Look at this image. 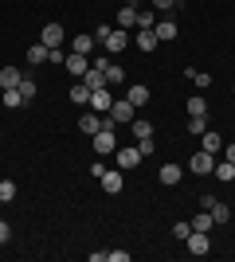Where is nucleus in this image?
<instances>
[{
	"instance_id": "f257e3e1",
	"label": "nucleus",
	"mask_w": 235,
	"mask_h": 262,
	"mask_svg": "<svg viewBox=\"0 0 235 262\" xmlns=\"http://www.w3.org/2000/svg\"><path fill=\"white\" fill-rule=\"evenodd\" d=\"M90 141H94V153H98V157L118 153V137H114V129H98L94 137H90Z\"/></svg>"
},
{
	"instance_id": "f03ea898",
	"label": "nucleus",
	"mask_w": 235,
	"mask_h": 262,
	"mask_svg": "<svg viewBox=\"0 0 235 262\" xmlns=\"http://www.w3.org/2000/svg\"><path fill=\"white\" fill-rule=\"evenodd\" d=\"M63 39H67V32H63L59 24H47L44 32H39V43H44L47 51H55V47H63Z\"/></svg>"
},
{
	"instance_id": "7ed1b4c3",
	"label": "nucleus",
	"mask_w": 235,
	"mask_h": 262,
	"mask_svg": "<svg viewBox=\"0 0 235 262\" xmlns=\"http://www.w3.org/2000/svg\"><path fill=\"white\" fill-rule=\"evenodd\" d=\"M98 184H102V192H110V196H118V192L125 188V180H122V168H106Z\"/></svg>"
},
{
	"instance_id": "20e7f679",
	"label": "nucleus",
	"mask_w": 235,
	"mask_h": 262,
	"mask_svg": "<svg viewBox=\"0 0 235 262\" xmlns=\"http://www.w3.org/2000/svg\"><path fill=\"white\" fill-rule=\"evenodd\" d=\"M110 106H114V94H110V86L90 90V110H94V114H110Z\"/></svg>"
},
{
	"instance_id": "39448f33",
	"label": "nucleus",
	"mask_w": 235,
	"mask_h": 262,
	"mask_svg": "<svg viewBox=\"0 0 235 262\" xmlns=\"http://www.w3.org/2000/svg\"><path fill=\"white\" fill-rule=\"evenodd\" d=\"M137 164H141V153H137V145H125V149H118V168H122V172H134Z\"/></svg>"
},
{
	"instance_id": "423d86ee",
	"label": "nucleus",
	"mask_w": 235,
	"mask_h": 262,
	"mask_svg": "<svg viewBox=\"0 0 235 262\" xmlns=\"http://www.w3.org/2000/svg\"><path fill=\"white\" fill-rule=\"evenodd\" d=\"M134 114H137V106L130 98H114V106H110V118L114 121H134Z\"/></svg>"
},
{
	"instance_id": "0eeeda50",
	"label": "nucleus",
	"mask_w": 235,
	"mask_h": 262,
	"mask_svg": "<svg viewBox=\"0 0 235 262\" xmlns=\"http://www.w3.org/2000/svg\"><path fill=\"white\" fill-rule=\"evenodd\" d=\"M212 168H216V157H212V153H204V149L188 161V172H196V176H208Z\"/></svg>"
},
{
	"instance_id": "6e6552de",
	"label": "nucleus",
	"mask_w": 235,
	"mask_h": 262,
	"mask_svg": "<svg viewBox=\"0 0 235 262\" xmlns=\"http://www.w3.org/2000/svg\"><path fill=\"white\" fill-rule=\"evenodd\" d=\"M184 247H188V254H196V258L208 254V247H212V243H208V231H192L188 239H184Z\"/></svg>"
},
{
	"instance_id": "1a4fd4ad",
	"label": "nucleus",
	"mask_w": 235,
	"mask_h": 262,
	"mask_svg": "<svg viewBox=\"0 0 235 262\" xmlns=\"http://www.w3.org/2000/svg\"><path fill=\"white\" fill-rule=\"evenodd\" d=\"M102 43H106V51H118V55H122L125 47H130V32H125V28H114V32L106 35Z\"/></svg>"
},
{
	"instance_id": "9d476101",
	"label": "nucleus",
	"mask_w": 235,
	"mask_h": 262,
	"mask_svg": "<svg viewBox=\"0 0 235 262\" xmlns=\"http://www.w3.org/2000/svg\"><path fill=\"white\" fill-rule=\"evenodd\" d=\"M63 67H67V71H71L75 78H82V75L90 71V55H78V51H71V55H67V63H63Z\"/></svg>"
},
{
	"instance_id": "9b49d317",
	"label": "nucleus",
	"mask_w": 235,
	"mask_h": 262,
	"mask_svg": "<svg viewBox=\"0 0 235 262\" xmlns=\"http://www.w3.org/2000/svg\"><path fill=\"white\" fill-rule=\"evenodd\" d=\"M78 129L87 133V137H94L98 129H106V125H102V114H94V110H90V114H82V118H78Z\"/></svg>"
},
{
	"instance_id": "f8f14e48",
	"label": "nucleus",
	"mask_w": 235,
	"mask_h": 262,
	"mask_svg": "<svg viewBox=\"0 0 235 262\" xmlns=\"http://www.w3.org/2000/svg\"><path fill=\"white\" fill-rule=\"evenodd\" d=\"M200 149H204V153H224V141H220V133H216V129H204L200 133Z\"/></svg>"
},
{
	"instance_id": "ddd939ff",
	"label": "nucleus",
	"mask_w": 235,
	"mask_h": 262,
	"mask_svg": "<svg viewBox=\"0 0 235 262\" xmlns=\"http://www.w3.org/2000/svg\"><path fill=\"white\" fill-rule=\"evenodd\" d=\"M134 43H137V47H141V51L149 55V51H157V43H161V39H157V32H153V28H141Z\"/></svg>"
},
{
	"instance_id": "4468645a",
	"label": "nucleus",
	"mask_w": 235,
	"mask_h": 262,
	"mask_svg": "<svg viewBox=\"0 0 235 262\" xmlns=\"http://www.w3.org/2000/svg\"><path fill=\"white\" fill-rule=\"evenodd\" d=\"M20 67H4V71H0V90H16L20 86Z\"/></svg>"
},
{
	"instance_id": "2eb2a0df",
	"label": "nucleus",
	"mask_w": 235,
	"mask_h": 262,
	"mask_svg": "<svg viewBox=\"0 0 235 262\" xmlns=\"http://www.w3.org/2000/svg\"><path fill=\"white\" fill-rule=\"evenodd\" d=\"M78 82H87V90H102L106 86V71H98V67H90L87 75L78 78Z\"/></svg>"
},
{
	"instance_id": "dca6fc26",
	"label": "nucleus",
	"mask_w": 235,
	"mask_h": 262,
	"mask_svg": "<svg viewBox=\"0 0 235 262\" xmlns=\"http://www.w3.org/2000/svg\"><path fill=\"white\" fill-rule=\"evenodd\" d=\"M125 98H130V102H134L137 110H141V106H145V102H149V86H141V82H134V86L125 90Z\"/></svg>"
},
{
	"instance_id": "f3484780",
	"label": "nucleus",
	"mask_w": 235,
	"mask_h": 262,
	"mask_svg": "<svg viewBox=\"0 0 235 262\" xmlns=\"http://www.w3.org/2000/svg\"><path fill=\"white\" fill-rule=\"evenodd\" d=\"M212 176H216V180H224V184H231V180H235V164L231 161H216Z\"/></svg>"
},
{
	"instance_id": "a211bd4d",
	"label": "nucleus",
	"mask_w": 235,
	"mask_h": 262,
	"mask_svg": "<svg viewBox=\"0 0 235 262\" xmlns=\"http://www.w3.org/2000/svg\"><path fill=\"white\" fill-rule=\"evenodd\" d=\"M153 32H157V39H161V43H168V39H177V24H173V20H157Z\"/></svg>"
},
{
	"instance_id": "6ab92c4d",
	"label": "nucleus",
	"mask_w": 235,
	"mask_h": 262,
	"mask_svg": "<svg viewBox=\"0 0 235 262\" xmlns=\"http://www.w3.org/2000/svg\"><path fill=\"white\" fill-rule=\"evenodd\" d=\"M157 176H161V184H168V188L180 184V164H161V172H157Z\"/></svg>"
},
{
	"instance_id": "aec40b11",
	"label": "nucleus",
	"mask_w": 235,
	"mask_h": 262,
	"mask_svg": "<svg viewBox=\"0 0 235 262\" xmlns=\"http://www.w3.org/2000/svg\"><path fill=\"white\" fill-rule=\"evenodd\" d=\"M118 28H137V8H134V4H122V12H118Z\"/></svg>"
},
{
	"instance_id": "412c9836",
	"label": "nucleus",
	"mask_w": 235,
	"mask_h": 262,
	"mask_svg": "<svg viewBox=\"0 0 235 262\" xmlns=\"http://www.w3.org/2000/svg\"><path fill=\"white\" fill-rule=\"evenodd\" d=\"M71 102H75V106H90V90H87V82H75V86H71V94H67Z\"/></svg>"
},
{
	"instance_id": "4be33fe9",
	"label": "nucleus",
	"mask_w": 235,
	"mask_h": 262,
	"mask_svg": "<svg viewBox=\"0 0 235 262\" xmlns=\"http://www.w3.org/2000/svg\"><path fill=\"white\" fill-rule=\"evenodd\" d=\"M125 82V71L118 63H106V86H122Z\"/></svg>"
},
{
	"instance_id": "5701e85b",
	"label": "nucleus",
	"mask_w": 235,
	"mask_h": 262,
	"mask_svg": "<svg viewBox=\"0 0 235 262\" xmlns=\"http://www.w3.org/2000/svg\"><path fill=\"white\" fill-rule=\"evenodd\" d=\"M94 43H98L94 35H75V43H71V51H78V55H90V51H94Z\"/></svg>"
},
{
	"instance_id": "b1692460",
	"label": "nucleus",
	"mask_w": 235,
	"mask_h": 262,
	"mask_svg": "<svg viewBox=\"0 0 235 262\" xmlns=\"http://www.w3.org/2000/svg\"><path fill=\"white\" fill-rule=\"evenodd\" d=\"M184 75H188V78H192V82H196L200 90H208V86H212V75H204V71H196V67H184Z\"/></svg>"
},
{
	"instance_id": "393cba45",
	"label": "nucleus",
	"mask_w": 235,
	"mask_h": 262,
	"mask_svg": "<svg viewBox=\"0 0 235 262\" xmlns=\"http://www.w3.org/2000/svg\"><path fill=\"white\" fill-rule=\"evenodd\" d=\"M208 211H212L216 223H227V219H231V208H227V204H220V200H212V208H208Z\"/></svg>"
},
{
	"instance_id": "a878e982",
	"label": "nucleus",
	"mask_w": 235,
	"mask_h": 262,
	"mask_svg": "<svg viewBox=\"0 0 235 262\" xmlns=\"http://www.w3.org/2000/svg\"><path fill=\"white\" fill-rule=\"evenodd\" d=\"M212 223H216V219H212V211L204 208V211H200V215L192 219V231H212Z\"/></svg>"
},
{
	"instance_id": "bb28decb",
	"label": "nucleus",
	"mask_w": 235,
	"mask_h": 262,
	"mask_svg": "<svg viewBox=\"0 0 235 262\" xmlns=\"http://www.w3.org/2000/svg\"><path fill=\"white\" fill-rule=\"evenodd\" d=\"M192 114H208V98H204V94H192L188 98V118Z\"/></svg>"
},
{
	"instance_id": "cd10ccee",
	"label": "nucleus",
	"mask_w": 235,
	"mask_h": 262,
	"mask_svg": "<svg viewBox=\"0 0 235 262\" xmlns=\"http://www.w3.org/2000/svg\"><path fill=\"white\" fill-rule=\"evenodd\" d=\"M188 129L196 133V137H200V133L208 129V114H192V118H188Z\"/></svg>"
},
{
	"instance_id": "c85d7f7f",
	"label": "nucleus",
	"mask_w": 235,
	"mask_h": 262,
	"mask_svg": "<svg viewBox=\"0 0 235 262\" xmlns=\"http://www.w3.org/2000/svg\"><path fill=\"white\" fill-rule=\"evenodd\" d=\"M20 94H24V102H32L35 94H39V86H35V78H20Z\"/></svg>"
},
{
	"instance_id": "c756f323",
	"label": "nucleus",
	"mask_w": 235,
	"mask_h": 262,
	"mask_svg": "<svg viewBox=\"0 0 235 262\" xmlns=\"http://www.w3.org/2000/svg\"><path fill=\"white\" fill-rule=\"evenodd\" d=\"M28 63H47V47L44 43H32V47H28Z\"/></svg>"
},
{
	"instance_id": "7c9ffc66",
	"label": "nucleus",
	"mask_w": 235,
	"mask_h": 262,
	"mask_svg": "<svg viewBox=\"0 0 235 262\" xmlns=\"http://www.w3.org/2000/svg\"><path fill=\"white\" fill-rule=\"evenodd\" d=\"M130 125H134V137H137V141H141V137H153V125H149V121H130Z\"/></svg>"
},
{
	"instance_id": "2f4dec72",
	"label": "nucleus",
	"mask_w": 235,
	"mask_h": 262,
	"mask_svg": "<svg viewBox=\"0 0 235 262\" xmlns=\"http://www.w3.org/2000/svg\"><path fill=\"white\" fill-rule=\"evenodd\" d=\"M0 200H4V204L16 200V180H0Z\"/></svg>"
},
{
	"instance_id": "473e14b6",
	"label": "nucleus",
	"mask_w": 235,
	"mask_h": 262,
	"mask_svg": "<svg viewBox=\"0 0 235 262\" xmlns=\"http://www.w3.org/2000/svg\"><path fill=\"white\" fill-rule=\"evenodd\" d=\"M20 102H24L20 86H16V90H4V106H8V110H16V106H20Z\"/></svg>"
},
{
	"instance_id": "72a5a7b5",
	"label": "nucleus",
	"mask_w": 235,
	"mask_h": 262,
	"mask_svg": "<svg viewBox=\"0 0 235 262\" xmlns=\"http://www.w3.org/2000/svg\"><path fill=\"white\" fill-rule=\"evenodd\" d=\"M153 149H157L153 137H141V141H137V153H141V157H153Z\"/></svg>"
},
{
	"instance_id": "f704fd0d",
	"label": "nucleus",
	"mask_w": 235,
	"mask_h": 262,
	"mask_svg": "<svg viewBox=\"0 0 235 262\" xmlns=\"http://www.w3.org/2000/svg\"><path fill=\"white\" fill-rule=\"evenodd\" d=\"M173 235H177V239L184 243V239H188V235H192V223H184V219H180L177 227H173Z\"/></svg>"
},
{
	"instance_id": "c9c22d12",
	"label": "nucleus",
	"mask_w": 235,
	"mask_h": 262,
	"mask_svg": "<svg viewBox=\"0 0 235 262\" xmlns=\"http://www.w3.org/2000/svg\"><path fill=\"white\" fill-rule=\"evenodd\" d=\"M137 28H157L153 12H137Z\"/></svg>"
},
{
	"instance_id": "e433bc0d",
	"label": "nucleus",
	"mask_w": 235,
	"mask_h": 262,
	"mask_svg": "<svg viewBox=\"0 0 235 262\" xmlns=\"http://www.w3.org/2000/svg\"><path fill=\"white\" fill-rule=\"evenodd\" d=\"M106 262H130V251H106Z\"/></svg>"
},
{
	"instance_id": "4c0bfd02",
	"label": "nucleus",
	"mask_w": 235,
	"mask_h": 262,
	"mask_svg": "<svg viewBox=\"0 0 235 262\" xmlns=\"http://www.w3.org/2000/svg\"><path fill=\"white\" fill-rule=\"evenodd\" d=\"M177 4H180V0H153V8H157V12H173Z\"/></svg>"
},
{
	"instance_id": "58836bf2",
	"label": "nucleus",
	"mask_w": 235,
	"mask_h": 262,
	"mask_svg": "<svg viewBox=\"0 0 235 262\" xmlns=\"http://www.w3.org/2000/svg\"><path fill=\"white\" fill-rule=\"evenodd\" d=\"M110 32H114L110 24H98V28H94V39H98V43H102V39H106V35H110Z\"/></svg>"
},
{
	"instance_id": "ea45409f",
	"label": "nucleus",
	"mask_w": 235,
	"mask_h": 262,
	"mask_svg": "<svg viewBox=\"0 0 235 262\" xmlns=\"http://www.w3.org/2000/svg\"><path fill=\"white\" fill-rule=\"evenodd\" d=\"M12 239V227H8V219H0V243H8Z\"/></svg>"
},
{
	"instance_id": "a19ab883",
	"label": "nucleus",
	"mask_w": 235,
	"mask_h": 262,
	"mask_svg": "<svg viewBox=\"0 0 235 262\" xmlns=\"http://www.w3.org/2000/svg\"><path fill=\"white\" fill-rule=\"evenodd\" d=\"M102 172H106V164H102V161L90 164V176H94V180H102Z\"/></svg>"
},
{
	"instance_id": "79ce46f5",
	"label": "nucleus",
	"mask_w": 235,
	"mask_h": 262,
	"mask_svg": "<svg viewBox=\"0 0 235 262\" xmlns=\"http://www.w3.org/2000/svg\"><path fill=\"white\" fill-rule=\"evenodd\" d=\"M224 161H231V164H235V145H224Z\"/></svg>"
},
{
	"instance_id": "37998d69",
	"label": "nucleus",
	"mask_w": 235,
	"mask_h": 262,
	"mask_svg": "<svg viewBox=\"0 0 235 262\" xmlns=\"http://www.w3.org/2000/svg\"><path fill=\"white\" fill-rule=\"evenodd\" d=\"M0 208H4V200H0Z\"/></svg>"
}]
</instances>
